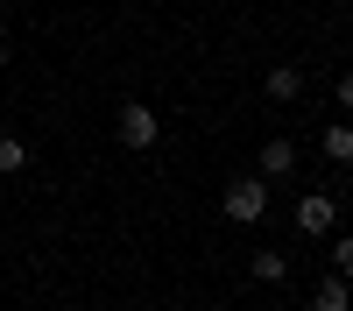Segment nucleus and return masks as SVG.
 Listing matches in <instances>:
<instances>
[{"instance_id":"obj_6","label":"nucleus","mask_w":353,"mask_h":311,"mask_svg":"<svg viewBox=\"0 0 353 311\" xmlns=\"http://www.w3.org/2000/svg\"><path fill=\"white\" fill-rule=\"evenodd\" d=\"M283 276H290L283 254H276V248H254V283H283Z\"/></svg>"},{"instance_id":"obj_5","label":"nucleus","mask_w":353,"mask_h":311,"mask_svg":"<svg viewBox=\"0 0 353 311\" xmlns=\"http://www.w3.org/2000/svg\"><path fill=\"white\" fill-rule=\"evenodd\" d=\"M269 92H276V99H297V92H304V71H297V64H276V71H269Z\"/></svg>"},{"instance_id":"obj_7","label":"nucleus","mask_w":353,"mask_h":311,"mask_svg":"<svg viewBox=\"0 0 353 311\" xmlns=\"http://www.w3.org/2000/svg\"><path fill=\"white\" fill-rule=\"evenodd\" d=\"M318 311H346V276H339V269L318 283Z\"/></svg>"},{"instance_id":"obj_2","label":"nucleus","mask_w":353,"mask_h":311,"mask_svg":"<svg viewBox=\"0 0 353 311\" xmlns=\"http://www.w3.org/2000/svg\"><path fill=\"white\" fill-rule=\"evenodd\" d=\"M332 219H339V198L332 191H304L297 198V234H332Z\"/></svg>"},{"instance_id":"obj_8","label":"nucleus","mask_w":353,"mask_h":311,"mask_svg":"<svg viewBox=\"0 0 353 311\" xmlns=\"http://www.w3.org/2000/svg\"><path fill=\"white\" fill-rule=\"evenodd\" d=\"M21 163H28V141H14V134H0V177H14Z\"/></svg>"},{"instance_id":"obj_3","label":"nucleus","mask_w":353,"mask_h":311,"mask_svg":"<svg viewBox=\"0 0 353 311\" xmlns=\"http://www.w3.org/2000/svg\"><path fill=\"white\" fill-rule=\"evenodd\" d=\"M156 134H163V128H156V113L141 106V99L121 106V141H128V149H156Z\"/></svg>"},{"instance_id":"obj_9","label":"nucleus","mask_w":353,"mask_h":311,"mask_svg":"<svg viewBox=\"0 0 353 311\" xmlns=\"http://www.w3.org/2000/svg\"><path fill=\"white\" fill-rule=\"evenodd\" d=\"M325 156H332V163L353 156V128H325Z\"/></svg>"},{"instance_id":"obj_1","label":"nucleus","mask_w":353,"mask_h":311,"mask_svg":"<svg viewBox=\"0 0 353 311\" xmlns=\"http://www.w3.org/2000/svg\"><path fill=\"white\" fill-rule=\"evenodd\" d=\"M261 212H269V184H261V177H241V184H226V219L254 226Z\"/></svg>"},{"instance_id":"obj_10","label":"nucleus","mask_w":353,"mask_h":311,"mask_svg":"<svg viewBox=\"0 0 353 311\" xmlns=\"http://www.w3.org/2000/svg\"><path fill=\"white\" fill-rule=\"evenodd\" d=\"M0 64H8V43H0Z\"/></svg>"},{"instance_id":"obj_4","label":"nucleus","mask_w":353,"mask_h":311,"mask_svg":"<svg viewBox=\"0 0 353 311\" xmlns=\"http://www.w3.org/2000/svg\"><path fill=\"white\" fill-rule=\"evenodd\" d=\"M290 170H297V141H269V149H261V177H290Z\"/></svg>"}]
</instances>
